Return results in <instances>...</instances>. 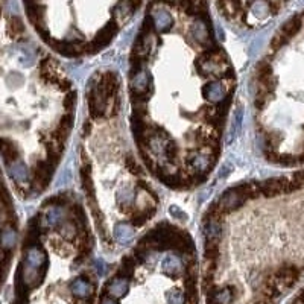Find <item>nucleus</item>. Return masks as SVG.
Listing matches in <instances>:
<instances>
[{
    "label": "nucleus",
    "instance_id": "nucleus-1",
    "mask_svg": "<svg viewBox=\"0 0 304 304\" xmlns=\"http://www.w3.org/2000/svg\"><path fill=\"white\" fill-rule=\"evenodd\" d=\"M260 192H262V195H265L268 198H274L279 195L295 192V187L291 180L280 177V178H269V180L263 181L260 184Z\"/></svg>",
    "mask_w": 304,
    "mask_h": 304
},
{
    "label": "nucleus",
    "instance_id": "nucleus-2",
    "mask_svg": "<svg viewBox=\"0 0 304 304\" xmlns=\"http://www.w3.org/2000/svg\"><path fill=\"white\" fill-rule=\"evenodd\" d=\"M116 30H117V24H116L114 21H110V23L96 35L94 41H91L90 44L85 46V52H88V53L93 52V53H94V52H97L100 47L107 46V44L111 41V38L114 37Z\"/></svg>",
    "mask_w": 304,
    "mask_h": 304
},
{
    "label": "nucleus",
    "instance_id": "nucleus-3",
    "mask_svg": "<svg viewBox=\"0 0 304 304\" xmlns=\"http://www.w3.org/2000/svg\"><path fill=\"white\" fill-rule=\"evenodd\" d=\"M274 279H276L280 291H283V289H288V288H291L297 283V280L300 279V271L295 266H282L276 273Z\"/></svg>",
    "mask_w": 304,
    "mask_h": 304
},
{
    "label": "nucleus",
    "instance_id": "nucleus-4",
    "mask_svg": "<svg viewBox=\"0 0 304 304\" xmlns=\"http://www.w3.org/2000/svg\"><path fill=\"white\" fill-rule=\"evenodd\" d=\"M96 87H97V90H99L107 99H111V97H114L116 93H117V88H119V78H117L116 73L107 72V73L102 75V78H100V81L96 84Z\"/></svg>",
    "mask_w": 304,
    "mask_h": 304
},
{
    "label": "nucleus",
    "instance_id": "nucleus-5",
    "mask_svg": "<svg viewBox=\"0 0 304 304\" xmlns=\"http://www.w3.org/2000/svg\"><path fill=\"white\" fill-rule=\"evenodd\" d=\"M128 291V280L126 277H116L114 280L110 282V285L107 286V292L111 295V297H116V298H120L126 294Z\"/></svg>",
    "mask_w": 304,
    "mask_h": 304
},
{
    "label": "nucleus",
    "instance_id": "nucleus-6",
    "mask_svg": "<svg viewBox=\"0 0 304 304\" xmlns=\"http://www.w3.org/2000/svg\"><path fill=\"white\" fill-rule=\"evenodd\" d=\"M301 24H303V21H301V17L300 15H294L292 18H289L283 26H282V32L288 37V38H292V37H295L298 32H300V29H301Z\"/></svg>",
    "mask_w": 304,
    "mask_h": 304
},
{
    "label": "nucleus",
    "instance_id": "nucleus-7",
    "mask_svg": "<svg viewBox=\"0 0 304 304\" xmlns=\"http://www.w3.org/2000/svg\"><path fill=\"white\" fill-rule=\"evenodd\" d=\"M154 24H155L158 29H161V30L169 29L171 24H172V17H171V14L166 12V11H163V9L155 11V12H154Z\"/></svg>",
    "mask_w": 304,
    "mask_h": 304
},
{
    "label": "nucleus",
    "instance_id": "nucleus-8",
    "mask_svg": "<svg viewBox=\"0 0 304 304\" xmlns=\"http://www.w3.org/2000/svg\"><path fill=\"white\" fill-rule=\"evenodd\" d=\"M250 6L257 17H266L271 11V5L268 0H250Z\"/></svg>",
    "mask_w": 304,
    "mask_h": 304
},
{
    "label": "nucleus",
    "instance_id": "nucleus-9",
    "mask_svg": "<svg viewBox=\"0 0 304 304\" xmlns=\"http://www.w3.org/2000/svg\"><path fill=\"white\" fill-rule=\"evenodd\" d=\"M72 292L76 295V297H81V298H85L91 294V286L85 282V280H81L78 279L76 282L72 283Z\"/></svg>",
    "mask_w": 304,
    "mask_h": 304
},
{
    "label": "nucleus",
    "instance_id": "nucleus-10",
    "mask_svg": "<svg viewBox=\"0 0 304 304\" xmlns=\"http://www.w3.org/2000/svg\"><path fill=\"white\" fill-rule=\"evenodd\" d=\"M221 8L225 12V15L234 17L241 9V0H221Z\"/></svg>",
    "mask_w": 304,
    "mask_h": 304
},
{
    "label": "nucleus",
    "instance_id": "nucleus-11",
    "mask_svg": "<svg viewBox=\"0 0 304 304\" xmlns=\"http://www.w3.org/2000/svg\"><path fill=\"white\" fill-rule=\"evenodd\" d=\"M288 41H289V38H288L282 30H279V32L273 37V40H271V49H273V50H280L282 47H285V46L288 44Z\"/></svg>",
    "mask_w": 304,
    "mask_h": 304
},
{
    "label": "nucleus",
    "instance_id": "nucleus-12",
    "mask_svg": "<svg viewBox=\"0 0 304 304\" xmlns=\"http://www.w3.org/2000/svg\"><path fill=\"white\" fill-rule=\"evenodd\" d=\"M256 73H257V81L259 79H265V78H269L273 76V67L269 62L266 61H262L257 64V69H256Z\"/></svg>",
    "mask_w": 304,
    "mask_h": 304
},
{
    "label": "nucleus",
    "instance_id": "nucleus-13",
    "mask_svg": "<svg viewBox=\"0 0 304 304\" xmlns=\"http://www.w3.org/2000/svg\"><path fill=\"white\" fill-rule=\"evenodd\" d=\"M126 166H128V169H129L131 174H134V175H140L142 174V166L137 163V160L132 155H129L126 158Z\"/></svg>",
    "mask_w": 304,
    "mask_h": 304
},
{
    "label": "nucleus",
    "instance_id": "nucleus-14",
    "mask_svg": "<svg viewBox=\"0 0 304 304\" xmlns=\"http://www.w3.org/2000/svg\"><path fill=\"white\" fill-rule=\"evenodd\" d=\"M291 181H292L295 190H301V189H304V169L303 171H298L297 174H294V177H292Z\"/></svg>",
    "mask_w": 304,
    "mask_h": 304
},
{
    "label": "nucleus",
    "instance_id": "nucleus-15",
    "mask_svg": "<svg viewBox=\"0 0 304 304\" xmlns=\"http://www.w3.org/2000/svg\"><path fill=\"white\" fill-rule=\"evenodd\" d=\"M75 104H76V94L75 93H69L65 96V100H64V108L69 110V111H72L73 107H75Z\"/></svg>",
    "mask_w": 304,
    "mask_h": 304
},
{
    "label": "nucleus",
    "instance_id": "nucleus-16",
    "mask_svg": "<svg viewBox=\"0 0 304 304\" xmlns=\"http://www.w3.org/2000/svg\"><path fill=\"white\" fill-rule=\"evenodd\" d=\"M266 102H268V96H265V94H257V96H256V100H254V105H256L257 110H262V108L266 105Z\"/></svg>",
    "mask_w": 304,
    "mask_h": 304
},
{
    "label": "nucleus",
    "instance_id": "nucleus-17",
    "mask_svg": "<svg viewBox=\"0 0 304 304\" xmlns=\"http://www.w3.org/2000/svg\"><path fill=\"white\" fill-rule=\"evenodd\" d=\"M172 292H174L175 298L169 297V304H183L184 303V297H183V294H181L180 291H172Z\"/></svg>",
    "mask_w": 304,
    "mask_h": 304
},
{
    "label": "nucleus",
    "instance_id": "nucleus-18",
    "mask_svg": "<svg viewBox=\"0 0 304 304\" xmlns=\"http://www.w3.org/2000/svg\"><path fill=\"white\" fill-rule=\"evenodd\" d=\"M164 2H167V3H171V5H180V6H187V0H164Z\"/></svg>",
    "mask_w": 304,
    "mask_h": 304
},
{
    "label": "nucleus",
    "instance_id": "nucleus-19",
    "mask_svg": "<svg viewBox=\"0 0 304 304\" xmlns=\"http://www.w3.org/2000/svg\"><path fill=\"white\" fill-rule=\"evenodd\" d=\"M294 304H304V289L295 297V300H294Z\"/></svg>",
    "mask_w": 304,
    "mask_h": 304
},
{
    "label": "nucleus",
    "instance_id": "nucleus-20",
    "mask_svg": "<svg viewBox=\"0 0 304 304\" xmlns=\"http://www.w3.org/2000/svg\"><path fill=\"white\" fill-rule=\"evenodd\" d=\"M100 304H116L113 300H110V298H104L102 301H100Z\"/></svg>",
    "mask_w": 304,
    "mask_h": 304
}]
</instances>
